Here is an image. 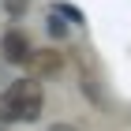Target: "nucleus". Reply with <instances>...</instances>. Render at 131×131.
<instances>
[{"label": "nucleus", "mask_w": 131, "mask_h": 131, "mask_svg": "<svg viewBox=\"0 0 131 131\" xmlns=\"http://www.w3.org/2000/svg\"><path fill=\"white\" fill-rule=\"evenodd\" d=\"M0 131H8V127H0Z\"/></svg>", "instance_id": "nucleus-8"}, {"label": "nucleus", "mask_w": 131, "mask_h": 131, "mask_svg": "<svg viewBox=\"0 0 131 131\" xmlns=\"http://www.w3.org/2000/svg\"><path fill=\"white\" fill-rule=\"evenodd\" d=\"M56 11H60L64 19H71V23H82V15H79V11H75V8H68V4H60V8H56Z\"/></svg>", "instance_id": "nucleus-6"}, {"label": "nucleus", "mask_w": 131, "mask_h": 131, "mask_svg": "<svg viewBox=\"0 0 131 131\" xmlns=\"http://www.w3.org/2000/svg\"><path fill=\"white\" fill-rule=\"evenodd\" d=\"M45 109V94L38 79H19L0 94V124H19V120H38Z\"/></svg>", "instance_id": "nucleus-1"}, {"label": "nucleus", "mask_w": 131, "mask_h": 131, "mask_svg": "<svg viewBox=\"0 0 131 131\" xmlns=\"http://www.w3.org/2000/svg\"><path fill=\"white\" fill-rule=\"evenodd\" d=\"M4 8H8V15H23L26 11V0H4Z\"/></svg>", "instance_id": "nucleus-5"}, {"label": "nucleus", "mask_w": 131, "mask_h": 131, "mask_svg": "<svg viewBox=\"0 0 131 131\" xmlns=\"http://www.w3.org/2000/svg\"><path fill=\"white\" fill-rule=\"evenodd\" d=\"M49 131H82V127H79V124H68V120H60V124H52Z\"/></svg>", "instance_id": "nucleus-7"}, {"label": "nucleus", "mask_w": 131, "mask_h": 131, "mask_svg": "<svg viewBox=\"0 0 131 131\" xmlns=\"http://www.w3.org/2000/svg\"><path fill=\"white\" fill-rule=\"evenodd\" d=\"M30 52H34V45H30V38L23 30H4V38H0V56L8 64H26Z\"/></svg>", "instance_id": "nucleus-2"}, {"label": "nucleus", "mask_w": 131, "mask_h": 131, "mask_svg": "<svg viewBox=\"0 0 131 131\" xmlns=\"http://www.w3.org/2000/svg\"><path fill=\"white\" fill-rule=\"evenodd\" d=\"M26 68L34 71V79H52V75H60L64 71V52L56 49H34L30 52V60H26Z\"/></svg>", "instance_id": "nucleus-3"}, {"label": "nucleus", "mask_w": 131, "mask_h": 131, "mask_svg": "<svg viewBox=\"0 0 131 131\" xmlns=\"http://www.w3.org/2000/svg\"><path fill=\"white\" fill-rule=\"evenodd\" d=\"M49 34H52V38H68V26H64V15H60V11L49 15Z\"/></svg>", "instance_id": "nucleus-4"}]
</instances>
